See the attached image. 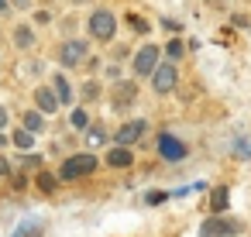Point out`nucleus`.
Masks as SVG:
<instances>
[{
  "label": "nucleus",
  "instance_id": "6",
  "mask_svg": "<svg viewBox=\"0 0 251 237\" xmlns=\"http://www.w3.org/2000/svg\"><path fill=\"white\" fill-rule=\"evenodd\" d=\"M86 59V42H66L59 48V62L62 66H79Z\"/></svg>",
  "mask_w": 251,
  "mask_h": 237
},
{
  "label": "nucleus",
  "instance_id": "18",
  "mask_svg": "<svg viewBox=\"0 0 251 237\" xmlns=\"http://www.w3.org/2000/svg\"><path fill=\"white\" fill-rule=\"evenodd\" d=\"M38 186H42L45 192H52V189L59 186V175H52V172H38Z\"/></svg>",
  "mask_w": 251,
  "mask_h": 237
},
{
  "label": "nucleus",
  "instance_id": "20",
  "mask_svg": "<svg viewBox=\"0 0 251 237\" xmlns=\"http://www.w3.org/2000/svg\"><path fill=\"white\" fill-rule=\"evenodd\" d=\"M165 52H169V59H179V55H182V52H186V45H182V42H179V38H172V42H169V45H165Z\"/></svg>",
  "mask_w": 251,
  "mask_h": 237
},
{
  "label": "nucleus",
  "instance_id": "5",
  "mask_svg": "<svg viewBox=\"0 0 251 237\" xmlns=\"http://www.w3.org/2000/svg\"><path fill=\"white\" fill-rule=\"evenodd\" d=\"M158 151H162L165 162H182L186 158V144L172 134H158Z\"/></svg>",
  "mask_w": 251,
  "mask_h": 237
},
{
  "label": "nucleus",
  "instance_id": "26",
  "mask_svg": "<svg viewBox=\"0 0 251 237\" xmlns=\"http://www.w3.org/2000/svg\"><path fill=\"white\" fill-rule=\"evenodd\" d=\"M14 4H18V7H31V0H14Z\"/></svg>",
  "mask_w": 251,
  "mask_h": 237
},
{
  "label": "nucleus",
  "instance_id": "14",
  "mask_svg": "<svg viewBox=\"0 0 251 237\" xmlns=\"http://www.w3.org/2000/svg\"><path fill=\"white\" fill-rule=\"evenodd\" d=\"M25 127L35 134V131H42V110H25Z\"/></svg>",
  "mask_w": 251,
  "mask_h": 237
},
{
  "label": "nucleus",
  "instance_id": "3",
  "mask_svg": "<svg viewBox=\"0 0 251 237\" xmlns=\"http://www.w3.org/2000/svg\"><path fill=\"white\" fill-rule=\"evenodd\" d=\"M114 31H117V21H114L110 11H97V14L90 18V35H93L97 42H110Z\"/></svg>",
  "mask_w": 251,
  "mask_h": 237
},
{
  "label": "nucleus",
  "instance_id": "11",
  "mask_svg": "<svg viewBox=\"0 0 251 237\" xmlns=\"http://www.w3.org/2000/svg\"><path fill=\"white\" fill-rule=\"evenodd\" d=\"M131 162H134V155H131L124 144H117V148L107 151V165H110V168H127Z\"/></svg>",
  "mask_w": 251,
  "mask_h": 237
},
{
  "label": "nucleus",
  "instance_id": "9",
  "mask_svg": "<svg viewBox=\"0 0 251 237\" xmlns=\"http://www.w3.org/2000/svg\"><path fill=\"white\" fill-rule=\"evenodd\" d=\"M35 103H38V110H42V114H55L62 100H59L49 86H38V90H35Z\"/></svg>",
  "mask_w": 251,
  "mask_h": 237
},
{
  "label": "nucleus",
  "instance_id": "7",
  "mask_svg": "<svg viewBox=\"0 0 251 237\" xmlns=\"http://www.w3.org/2000/svg\"><path fill=\"white\" fill-rule=\"evenodd\" d=\"M151 86H155V93H172L176 90V69L172 66H158L151 72Z\"/></svg>",
  "mask_w": 251,
  "mask_h": 237
},
{
  "label": "nucleus",
  "instance_id": "19",
  "mask_svg": "<svg viewBox=\"0 0 251 237\" xmlns=\"http://www.w3.org/2000/svg\"><path fill=\"white\" fill-rule=\"evenodd\" d=\"M69 120H73V127H76V131H83V127H90V117H86V110H79V107L73 110V117H69Z\"/></svg>",
  "mask_w": 251,
  "mask_h": 237
},
{
  "label": "nucleus",
  "instance_id": "16",
  "mask_svg": "<svg viewBox=\"0 0 251 237\" xmlns=\"http://www.w3.org/2000/svg\"><path fill=\"white\" fill-rule=\"evenodd\" d=\"M127 24H131L138 35H148V31H151V24H148L145 18H138V14H127Z\"/></svg>",
  "mask_w": 251,
  "mask_h": 237
},
{
  "label": "nucleus",
  "instance_id": "15",
  "mask_svg": "<svg viewBox=\"0 0 251 237\" xmlns=\"http://www.w3.org/2000/svg\"><path fill=\"white\" fill-rule=\"evenodd\" d=\"M213 213H227V189L224 186H217V192H213Z\"/></svg>",
  "mask_w": 251,
  "mask_h": 237
},
{
  "label": "nucleus",
  "instance_id": "27",
  "mask_svg": "<svg viewBox=\"0 0 251 237\" xmlns=\"http://www.w3.org/2000/svg\"><path fill=\"white\" fill-rule=\"evenodd\" d=\"M0 11H7V0H0Z\"/></svg>",
  "mask_w": 251,
  "mask_h": 237
},
{
  "label": "nucleus",
  "instance_id": "23",
  "mask_svg": "<svg viewBox=\"0 0 251 237\" xmlns=\"http://www.w3.org/2000/svg\"><path fill=\"white\" fill-rule=\"evenodd\" d=\"M145 199H148V203H162V199H165V192H148Z\"/></svg>",
  "mask_w": 251,
  "mask_h": 237
},
{
  "label": "nucleus",
  "instance_id": "8",
  "mask_svg": "<svg viewBox=\"0 0 251 237\" xmlns=\"http://www.w3.org/2000/svg\"><path fill=\"white\" fill-rule=\"evenodd\" d=\"M134 100H138V83L124 79V83H117V86H114V107H117V110L131 107Z\"/></svg>",
  "mask_w": 251,
  "mask_h": 237
},
{
  "label": "nucleus",
  "instance_id": "24",
  "mask_svg": "<svg viewBox=\"0 0 251 237\" xmlns=\"http://www.w3.org/2000/svg\"><path fill=\"white\" fill-rule=\"evenodd\" d=\"M0 175H11V162L7 158H0Z\"/></svg>",
  "mask_w": 251,
  "mask_h": 237
},
{
  "label": "nucleus",
  "instance_id": "22",
  "mask_svg": "<svg viewBox=\"0 0 251 237\" xmlns=\"http://www.w3.org/2000/svg\"><path fill=\"white\" fill-rule=\"evenodd\" d=\"M38 234H42V223H31L28 230H18L14 237H38Z\"/></svg>",
  "mask_w": 251,
  "mask_h": 237
},
{
  "label": "nucleus",
  "instance_id": "13",
  "mask_svg": "<svg viewBox=\"0 0 251 237\" xmlns=\"http://www.w3.org/2000/svg\"><path fill=\"white\" fill-rule=\"evenodd\" d=\"M14 42H18V48H31V45H35V35H31V31L21 24V28L14 31Z\"/></svg>",
  "mask_w": 251,
  "mask_h": 237
},
{
  "label": "nucleus",
  "instance_id": "12",
  "mask_svg": "<svg viewBox=\"0 0 251 237\" xmlns=\"http://www.w3.org/2000/svg\"><path fill=\"white\" fill-rule=\"evenodd\" d=\"M52 86H55V96H59L62 103H73V90H69L66 76H52Z\"/></svg>",
  "mask_w": 251,
  "mask_h": 237
},
{
  "label": "nucleus",
  "instance_id": "21",
  "mask_svg": "<svg viewBox=\"0 0 251 237\" xmlns=\"http://www.w3.org/2000/svg\"><path fill=\"white\" fill-rule=\"evenodd\" d=\"M100 96V83H86L83 86V100H97Z\"/></svg>",
  "mask_w": 251,
  "mask_h": 237
},
{
  "label": "nucleus",
  "instance_id": "2",
  "mask_svg": "<svg viewBox=\"0 0 251 237\" xmlns=\"http://www.w3.org/2000/svg\"><path fill=\"white\" fill-rule=\"evenodd\" d=\"M93 168H97V158L90 151H83V155H73L62 162V179H79V175H90Z\"/></svg>",
  "mask_w": 251,
  "mask_h": 237
},
{
  "label": "nucleus",
  "instance_id": "4",
  "mask_svg": "<svg viewBox=\"0 0 251 237\" xmlns=\"http://www.w3.org/2000/svg\"><path fill=\"white\" fill-rule=\"evenodd\" d=\"M155 69H158V48L155 45H145L134 55V76H151Z\"/></svg>",
  "mask_w": 251,
  "mask_h": 237
},
{
  "label": "nucleus",
  "instance_id": "25",
  "mask_svg": "<svg viewBox=\"0 0 251 237\" xmlns=\"http://www.w3.org/2000/svg\"><path fill=\"white\" fill-rule=\"evenodd\" d=\"M0 127H7V110L0 107Z\"/></svg>",
  "mask_w": 251,
  "mask_h": 237
},
{
  "label": "nucleus",
  "instance_id": "1",
  "mask_svg": "<svg viewBox=\"0 0 251 237\" xmlns=\"http://www.w3.org/2000/svg\"><path fill=\"white\" fill-rule=\"evenodd\" d=\"M237 234H241V220H234L227 213H217L200 227V237H237Z\"/></svg>",
  "mask_w": 251,
  "mask_h": 237
},
{
  "label": "nucleus",
  "instance_id": "17",
  "mask_svg": "<svg viewBox=\"0 0 251 237\" xmlns=\"http://www.w3.org/2000/svg\"><path fill=\"white\" fill-rule=\"evenodd\" d=\"M31 138H35V134H31V131H25V127H21V131H14V144H18L21 151H28V148H31Z\"/></svg>",
  "mask_w": 251,
  "mask_h": 237
},
{
  "label": "nucleus",
  "instance_id": "10",
  "mask_svg": "<svg viewBox=\"0 0 251 237\" xmlns=\"http://www.w3.org/2000/svg\"><path fill=\"white\" fill-rule=\"evenodd\" d=\"M145 127H148L145 120H131V124H124V127L117 131V144H124V148H127L131 141H138V138L145 134Z\"/></svg>",
  "mask_w": 251,
  "mask_h": 237
}]
</instances>
